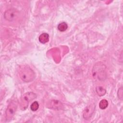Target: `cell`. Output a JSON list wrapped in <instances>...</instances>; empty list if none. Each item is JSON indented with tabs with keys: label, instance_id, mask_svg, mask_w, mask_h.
Instances as JSON below:
<instances>
[{
	"label": "cell",
	"instance_id": "3957f363",
	"mask_svg": "<svg viewBox=\"0 0 123 123\" xmlns=\"http://www.w3.org/2000/svg\"><path fill=\"white\" fill-rule=\"evenodd\" d=\"M37 98V95L33 92H28L22 95L19 100V105L21 110L24 111L28 107L29 102Z\"/></svg>",
	"mask_w": 123,
	"mask_h": 123
},
{
	"label": "cell",
	"instance_id": "52a82bcc",
	"mask_svg": "<svg viewBox=\"0 0 123 123\" xmlns=\"http://www.w3.org/2000/svg\"><path fill=\"white\" fill-rule=\"evenodd\" d=\"M48 108L54 110H60L62 107V104L57 100H51L47 104Z\"/></svg>",
	"mask_w": 123,
	"mask_h": 123
},
{
	"label": "cell",
	"instance_id": "277c9868",
	"mask_svg": "<svg viewBox=\"0 0 123 123\" xmlns=\"http://www.w3.org/2000/svg\"><path fill=\"white\" fill-rule=\"evenodd\" d=\"M18 106V100L17 98H14L11 100L7 106L6 110L5 115L7 121L11 120L16 112Z\"/></svg>",
	"mask_w": 123,
	"mask_h": 123
},
{
	"label": "cell",
	"instance_id": "4fadbf2b",
	"mask_svg": "<svg viewBox=\"0 0 123 123\" xmlns=\"http://www.w3.org/2000/svg\"><path fill=\"white\" fill-rule=\"evenodd\" d=\"M118 98L121 100H122L123 99V88L122 87H121L119 89L118 91Z\"/></svg>",
	"mask_w": 123,
	"mask_h": 123
},
{
	"label": "cell",
	"instance_id": "8992f818",
	"mask_svg": "<svg viewBox=\"0 0 123 123\" xmlns=\"http://www.w3.org/2000/svg\"><path fill=\"white\" fill-rule=\"evenodd\" d=\"M95 110V105L94 104H90L86 106L83 113V116L85 119H89L92 115Z\"/></svg>",
	"mask_w": 123,
	"mask_h": 123
},
{
	"label": "cell",
	"instance_id": "9c48e42d",
	"mask_svg": "<svg viewBox=\"0 0 123 123\" xmlns=\"http://www.w3.org/2000/svg\"><path fill=\"white\" fill-rule=\"evenodd\" d=\"M96 91L97 94L100 97L104 96L106 93V90L105 88H104L103 87L101 86H97L96 88Z\"/></svg>",
	"mask_w": 123,
	"mask_h": 123
},
{
	"label": "cell",
	"instance_id": "30bf717a",
	"mask_svg": "<svg viewBox=\"0 0 123 123\" xmlns=\"http://www.w3.org/2000/svg\"><path fill=\"white\" fill-rule=\"evenodd\" d=\"M68 25L65 22H62L59 24L58 25V29L61 32H64L67 30Z\"/></svg>",
	"mask_w": 123,
	"mask_h": 123
},
{
	"label": "cell",
	"instance_id": "8fae6325",
	"mask_svg": "<svg viewBox=\"0 0 123 123\" xmlns=\"http://www.w3.org/2000/svg\"><path fill=\"white\" fill-rule=\"evenodd\" d=\"M108 106V102L106 99H102L99 103V107L102 110L105 109Z\"/></svg>",
	"mask_w": 123,
	"mask_h": 123
},
{
	"label": "cell",
	"instance_id": "6da1fadb",
	"mask_svg": "<svg viewBox=\"0 0 123 123\" xmlns=\"http://www.w3.org/2000/svg\"><path fill=\"white\" fill-rule=\"evenodd\" d=\"M19 75L21 80L26 83L33 81L35 78V73L28 65L20 66Z\"/></svg>",
	"mask_w": 123,
	"mask_h": 123
},
{
	"label": "cell",
	"instance_id": "ba28073f",
	"mask_svg": "<svg viewBox=\"0 0 123 123\" xmlns=\"http://www.w3.org/2000/svg\"><path fill=\"white\" fill-rule=\"evenodd\" d=\"M38 40L41 43L45 44L49 40V35L46 33H44L41 34L38 38Z\"/></svg>",
	"mask_w": 123,
	"mask_h": 123
},
{
	"label": "cell",
	"instance_id": "5b68a950",
	"mask_svg": "<svg viewBox=\"0 0 123 123\" xmlns=\"http://www.w3.org/2000/svg\"><path fill=\"white\" fill-rule=\"evenodd\" d=\"M18 12L13 9H10L6 10L4 13V18L9 21H12L18 16Z\"/></svg>",
	"mask_w": 123,
	"mask_h": 123
},
{
	"label": "cell",
	"instance_id": "7c38bea8",
	"mask_svg": "<svg viewBox=\"0 0 123 123\" xmlns=\"http://www.w3.org/2000/svg\"><path fill=\"white\" fill-rule=\"evenodd\" d=\"M38 108H39V104L37 101L33 102L30 106V109L33 111H37Z\"/></svg>",
	"mask_w": 123,
	"mask_h": 123
},
{
	"label": "cell",
	"instance_id": "7a4b0ae2",
	"mask_svg": "<svg viewBox=\"0 0 123 123\" xmlns=\"http://www.w3.org/2000/svg\"><path fill=\"white\" fill-rule=\"evenodd\" d=\"M92 74L94 78L98 80H104L106 77V66L102 62L97 63L92 69Z\"/></svg>",
	"mask_w": 123,
	"mask_h": 123
}]
</instances>
